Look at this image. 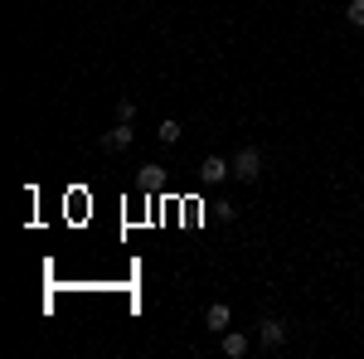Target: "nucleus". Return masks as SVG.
Segmentation results:
<instances>
[{"label": "nucleus", "mask_w": 364, "mask_h": 359, "mask_svg": "<svg viewBox=\"0 0 364 359\" xmlns=\"http://www.w3.org/2000/svg\"><path fill=\"white\" fill-rule=\"evenodd\" d=\"M233 175H238L243 185H257V175H262V151H257V146H243V151L233 156Z\"/></svg>", "instance_id": "nucleus-1"}, {"label": "nucleus", "mask_w": 364, "mask_h": 359, "mask_svg": "<svg viewBox=\"0 0 364 359\" xmlns=\"http://www.w3.org/2000/svg\"><path fill=\"white\" fill-rule=\"evenodd\" d=\"M228 175H233V161H224V156H204V166H199V180H204V185H224Z\"/></svg>", "instance_id": "nucleus-2"}, {"label": "nucleus", "mask_w": 364, "mask_h": 359, "mask_svg": "<svg viewBox=\"0 0 364 359\" xmlns=\"http://www.w3.org/2000/svg\"><path fill=\"white\" fill-rule=\"evenodd\" d=\"M132 146V122H117L112 132L102 136V151H127Z\"/></svg>", "instance_id": "nucleus-3"}, {"label": "nucleus", "mask_w": 364, "mask_h": 359, "mask_svg": "<svg viewBox=\"0 0 364 359\" xmlns=\"http://www.w3.org/2000/svg\"><path fill=\"white\" fill-rule=\"evenodd\" d=\"M204 321H209V331H219V335H224V331H228V321H233V311H228L224 301H214L209 311H204Z\"/></svg>", "instance_id": "nucleus-4"}, {"label": "nucleus", "mask_w": 364, "mask_h": 359, "mask_svg": "<svg viewBox=\"0 0 364 359\" xmlns=\"http://www.w3.org/2000/svg\"><path fill=\"white\" fill-rule=\"evenodd\" d=\"M257 340H262L267 350H277L282 340H287V326H282V321H262V331H257Z\"/></svg>", "instance_id": "nucleus-5"}, {"label": "nucleus", "mask_w": 364, "mask_h": 359, "mask_svg": "<svg viewBox=\"0 0 364 359\" xmlns=\"http://www.w3.org/2000/svg\"><path fill=\"white\" fill-rule=\"evenodd\" d=\"M224 355H228V359H243V355H248V335L224 331Z\"/></svg>", "instance_id": "nucleus-6"}, {"label": "nucleus", "mask_w": 364, "mask_h": 359, "mask_svg": "<svg viewBox=\"0 0 364 359\" xmlns=\"http://www.w3.org/2000/svg\"><path fill=\"white\" fill-rule=\"evenodd\" d=\"M156 136L166 141V146H175V141H180V122H175V117H166V122H161V132H156Z\"/></svg>", "instance_id": "nucleus-7"}, {"label": "nucleus", "mask_w": 364, "mask_h": 359, "mask_svg": "<svg viewBox=\"0 0 364 359\" xmlns=\"http://www.w3.org/2000/svg\"><path fill=\"white\" fill-rule=\"evenodd\" d=\"M345 20L355 29H364V0H350V10H345Z\"/></svg>", "instance_id": "nucleus-8"}, {"label": "nucleus", "mask_w": 364, "mask_h": 359, "mask_svg": "<svg viewBox=\"0 0 364 359\" xmlns=\"http://www.w3.org/2000/svg\"><path fill=\"white\" fill-rule=\"evenodd\" d=\"M141 185H146V190H156V185H161V166H146V170H141Z\"/></svg>", "instance_id": "nucleus-9"}, {"label": "nucleus", "mask_w": 364, "mask_h": 359, "mask_svg": "<svg viewBox=\"0 0 364 359\" xmlns=\"http://www.w3.org/2000/svg\"><path fill=\"white\" fill-rule=\"evenodd\" d=\"M132 112H136V102H132V97H122V102H117V117H122V122H132Z\"/></svg>", "instance_id": "nucleus-10"}]
</instances>
